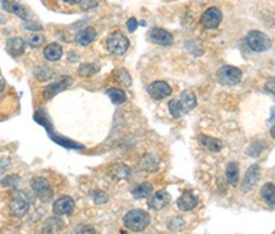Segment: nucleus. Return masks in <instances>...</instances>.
I'll return each instance as SVG.
<instances>
[{
  "label": "nucleus",
  "instance_id": "f257e3e1",
  "mask_svg": "<svg viewBox=\"0 0 275 234\" xmlns=\"http://www.w3.org/2000/svg\"><path fill=\"white\" fill-rule=\"evenodd\" d=\"M197 105V98L190 91H184L177 99L169 102V112L174 117H182L183 114L189 113Z\"/></svg>",
  "mask_w": 275,
  "mask_h": 234
},
{
  "label": "nucleus",
  "instance_id": "f03ea898",
  "mask_svg": "<svg viewBox=\"0 0 275 234\" xmlns=\"http://www.w3.org/2000/svg\"><path fill=\"white\" fill-rule=\"evenodd\" d=\"M150 223V215L143 210H131L124 216V226L131 232H143Z\"/></svg>",
  "mask_w": 275,
  "mask_h": 234
},
{
  "label": "nucleus",
  "instance_id": "7ed1b4c3",
  "mask_svg": "<svg viewBox=\"0 0 275 234\" xmlns=\"http://www.w3.org/2000/svg\"><path fill=\"white\" fill-rule=\"evenodd\" d=\"M246 43L256 53H264L271 48V39L259 30H251L246 35Z\"/></svg>",
  "mask_w": 275,
  "mask_h": 234
},
{
  "label": "nucleus",
  "instance_id": "20e7f679",
  "mask_svg": "<svg viewBox=\"0 0 275 234\" xmlns=\"http://www.w3.org/2000/svg\"><path fill=\"white\" fill-rule=\"evenodd\" d=\"M29 204H31L29 197L26 196L23 191H17L10 201V212H11L13 216L22 218L26 215V212L29 211Z\"/></svg>",
  "mask_w": 275,
  "mask_h": 234
},
{
  "label": "nucleus",
  "instance_id": "39448f33",
  "mask_svg": "<svg viewBox=\"0 0 275 234\" xmlns=\"http://www.w3.org/2000/svg\"><path fill=\"white\" fill-rule=\"evenodd\" d=\"M242 79V70L236 66H222L217 70V80L223 85H236Z\"/></svg>",
  "mask_w": 275,
  "mask_h": 234
},
{
  "label": "nucleus",
  "instance_id": "423d86ee",
  "mask_svg": "<svg viewBox=\"0 0 275 234\" xmlns=\"http://www.w3.org/2000/svg\"><path fill=\"white\" fill-rule=\"evenodd\" d=\"M106 47L107 50L112 54L116 55H121L124 54L128 47H130V40L122 35L121 32H115L112 33L106 40Z\"/></svg>",
  "mask_w": 275,
  "mask_h": 234
},
{
  "label": "nucleus",
  "instance_id": "0eeeda50",
  "mask_svg": "<svg viewBox=\"0 0 275 234\" xmlns=\"http://www.w3.org/2000/svg\"><path fill=\"white\" fill-rule=\"evenodd\" d=\"M32 189L38 193V196L40 197V200L43 201H50L53 198V189L50 186V183L47 181L46 178H41V176H36L31 181Z\"/></svg>",
  "mask_w": 275,
  "mask_h": 234
},
{
  "label": "nucleus",
  "instance_id": "6e6552de",
  "mask_svg": "<svg viewBox=\"0 0 275 234\" xmlns=\"http://www.w3.org/2000/svg\"><path fill=\"white\" fill-rule=\"evenodd\" d=\"M223 14L217 7H209L201 17V23L206 29H216L222 22Z\"/></svg>",
  "mask_w": 275,
  "mask_h": 234
},
{
  "label": "nucleus",
  "instance_id": "1a4fd4ad",
  "mask_svg": "<svg viewBox=\"0 0 275 234\" xmlns=\"http://www.w3.org/2000/svg\"><path fill=\"white\" fill-rule=\"evenodd\" d=\"M147 91H149L150 97L154 99H164L172 94L171 85L165 82H153L152 84H149Z\"/></svg>",
  "mask_w": 275,
  "mask_h": 234
},
{
  "label": "nucleus",
  "instance_id": "9d476101",
  "mask_svg": "<svg viewBox=\"0 0 275 234\" xmlns=\"http://www.w3.org/2000/svg\"><path fill=\"white\" fill-rule=\"evenodd\" d=\"M147 36H149V39H150L153 43L160 45H169L172 44V42H174V36L169 33L168 30L161 29V28H153V29H150Z\"/></svg>",
  "mask_w": 275,
  "mask_h": 234
},
{
  "label": "nucleus",
  "instance_id": "9b49d317",
  "mask_svg": "<svg viewBox=\"0 0 275 234\" xmlns=\"http://www.w3.org/2000/svg\"><path fill=\"white\" fill-rule=\"evenodd\" d=\"M260 178V168L259 166H256V164H253L248 168V171H246V174H245V178H244V182H242V191H249V190H252L255 186H256V183L259 181Z\"/></svg>",
  "mask_w": 275,
  "mask_h": 234
},
{
  "label": "nucleus",
  "instance_id": "f8f14e48",
  "mask_svg": "<svg viewBox=\"0 0 275 234\" xmlns=\"http://www.w3.org/2000/svg\"><path fill=\"white\" fill-rule=\"evenodd\" d=\"M198 204V198L194 194L193 190H187L184 191L182 196L177 200V208L180 211H191L193 208H196Z\"/></svg>",
  "mask_w": 275,
  "mask_h": 234
},
{
  "label": "nucleus",
  "instance_id": "ddd939ff",
  "mask_svg": "<svg viewBox=\"0 0 275 234\" xmlns=\"http://www.w3.org/2000/svg\"><path fill=\"white\" fill-rule=\"evenodd\" d=\"M75 210V201L70 198V197L65 196V197H61V198H58L53 205V211L55 215H68L70 212Z\"/></svg>",
  "mask_w": 275,
  "mask_h": 234
},
{
  "label": "nucleus",
  "instance_id": "4468645a",
  "mask_svg": "<svg viewBox=\"0 0 275 234\" xmlns=\"http://www.w3.org/2000/svg\"><path fill=\"white\" fill-rule=\"evenodd\" d=\"M169 203H171V196H169L168 191L160 190V191H157L156 194H153L149 205H150V208L154 210V211H160L162 208H165Z\"/></svg>",
  "mask_w": 275,
  "mask_h": 234
},
{
  "label": "nucleus",
  "instance_id": "2eb2a0df",
  "mask_svg": "<svg viewBox=\"0 0 275 234\" xmlns=\"http://www.w3.org/2000/svg\"><path fill=\"white\" fill-rule=\"evenodd\" d=\"M70 83H72V80H70L69 77H63L61 82H57V83L47 85L46 88H44V91H43L44 98L46 99L53 98V97H55L58 92H61V91L65 90V88H66Z\"/></svg>",
  "mask_w": 275,
  "mask_h": 234
},
{
  "label": "nucleus",
  "instance_id": "dca6fc26",
  "mask_svg": "<svg viewBox=\"0 0 275 234\" xmlns=\"http://www.w3.org/2000/svg\"><path fill=\"white\" fill-rule=\"evenodd\" d=\"M1 6L8 13L17 15V17H20L22 20H28V11H26V8L23 7L22 4H20L17 1H13V0H3Z\"/></svg>",
  "mask_w": 275,
  "mask_h": 234
},
{
  "label": "nucleus",
  "instance_id": "f3484780",
  "mask_svg": "<svg viewBox=\"0 0 275 234\" xmlns=\"http://www.w3.org/2000/svg\"><path fill=\"white\" fill-rule=\"evenodd\" d=\"M6 48H7V53L11 55V57H21L25 51V42L23 39L21 38H11L7 40V44H6Z\"/></svg>",
  "mask_w": 275,
  "mask_h": 234
},
{
  "label": "nucleus",
  "instance_id": "a211bd4d",
  "mask_svg": "<svg viewBox=\"0 0 275 234\" xmlns=\"http://www.w3.org/2000/svg\"><path fill=\"white\" fill-rule=\"evenodd\" d=\"M47 132H48V135L51 136V139H53L54 142H57V144L61 145L63 148H68V149H83V148H84L83 145L77 144V142H73L72 139H68V138H65V136H59L57 135V134H54V131L51 127L47 128Z\"/></svg>",
  "mask_w": 275,
  "mask_h": 234
},
{
  "label": "nucleus",
  "instance_id": "6ab92c4d",
  "mask_svg": "<svg viewBox=\"0 0 275 234\" xmlns=\"http://www.w3.org/2000/svg\"><path fill=\"white\" fill-rule=\"evenodd\" d=\"M44 58L47 61H50V62H54V61H58L62 58V54H63V50H62V47L58 43H51V44H48L44 48Z\"/></svg>",
  "mask_w": 275,
  "mask_h": 234
},
{
  "label": "nucleus",
  "instance_id": "aec40b11",
  "mask_svg": "<svg viewBox=\"0 0 275 234\" xmlns=\"http://www.w3.org/2000/svg\"><path fill=\"white\" fill-rule=\"evenodd\" d=\"M199 144L209 151H220L223 149L222 142L209 135H199Z\"/></svg>",
  "mask_w": 275,
  "mask_h": 234
},
{
  "label": "nucleus",
  "instance_id": "412c9836",
  "mask_svg": "<svg viewBox=\"0 0 275 234\" xmlns=\"http://www.w3.org/2000/svg\"><path fill=\"white\" fill-rule=\"evenodd\" d=\"M95 38H97V32H95V29H94V28H85V29L80 30V32L77 33L76 40L80 45H88L91 44L92 42L95 40Z\"/></svg>",
  "mask_w": 275,
  "mask_h": 234
},
{
  "label": "nucleus",
  "instance_id": "4be33fe9",
  "mask_svg": "<svg viewBox=\"0 0 275 234\" xmlns=\"http://www.w3.org/2000/svg\"><path fill=\"white\" fill-rule=\"evenodd\" d=\"M152 193H153V186H152V183H149V182H143L142 185H139V186H137L135 189L132 190L134 197H135V198H139V200L150 197L152 196Z\"/></svg>",
  "mask_w": 275,
  "mask_h": 234
},
{
  "label": "nucleus",
  "instance_id": "5701e85b",
  "mask_svg": "<svg viewBox=\"0 0 275 234\" xmlns=\"http://www.w3.org/2000/svg\"><path fill=\"white\" fill-rule=\"evenodd\" d=\"M261 198L267 203L268 205L274 207L275 203V188L273 182H268L266 183L263 188H261Z\"/></svg>",
  "mask_w": 275,
  "mask_h": 234
},
{
  "label": "nucleus",
  "instance_id": "b1692460",
  "mask_svg": "<svg viewBox=\"0 0 275 234\" xmlns=\"http://www.w3.org/2000/svg\"><path fill=\"white\" fill-rule=\"evenodd\" d=\"M107 97L110 98V101L116 104V105H121L124 104L125 101H127V95H125V92L120 88H110V90H107Z\"/></svg>",
  "mask_w": 275,
  "mask_h": 234
},
{
  "label": "nucleus",
  "instance_id": "393cba45",
  "mask_svg": "<svg viewBox=\"0 0 275 234\" xmlns=\"http://www.w3.org/2000/svg\"><path fill=\"white\" fill-rule=\"evenodd\" d=\"M226 172H227V179H229L230 183L233 186H236L238 183V178H239V170H238L237 163H234V161L229 163Z\"/></svg>",
  "mask_w": 275,
  "mask_h": 234
},
{
  "label": "nucleus",
  "instance_id": "a878e982",
  "mask_svg": "<svg viewBox=\"0 0 275 234\" xmlns=\"http://www.w3.org/2000/svg\"><path fill=\"white\" fill-rule=\"evenodd\" d=\"M33 73L36 76V79H39L40 82H47L48 79L53 77L54 70L48 68V66H39V68L33 70Z\"/></svg>",
  "mask_w": 275,
  "mask_h": 234
},
{
  "label": "nucleus",
  "instance_id": "bb28decb",
  "mask_svg": "<svg viewBox=\"0 0 275 234\" xmlns=\"http://www.w3.org/2000/svg\"><path fill=\"white\" fill-rule=\"evenodd\" d=\"M112 175L115 178H117V179H125V178H128L131 175V170L128 167L122 166V164H117V166L113 167Z\"/></svg>",
  "mask_w": 275,
  "mask_h": 234
},
{
  "label": "nucleus",
  "instance_id": "cd10ccee",
  "mask_svg": "<svg viewBox=\"0 0 275 234\" xmlns=\"http://www.w3.org/2000/svg\"><path fill=\"white\" fill-rule=\"evenodd\" d=\"M99 72V66L92 64H83L79 66V75L80 76H92Z\"/></svg>",
  "mask_w": 275,
  "mask_h": 234
},
{
  "label": "nucleus",
  "instance_id": "c85d7f7f",
  "mask_svg": "<svg viewBox=\"0 0 275 234\" xmlns=\"http://www.w3.org/2000/svg\"><path fill=\"white\" fill-rule=\"evenodd\" d=\"M264 148H266V144L264 142H261V141H256V142H253L249 148H248V150L246 153L249 154V156H252V157H257L261 151L264 150Z\"/></svg>",
  "mask_w": 275,
  "mask_h": 234
},
{
  "label": "nucleus",
  "instance_id": "c756f323",
  "mask_svg": "<svg viewBox=\"0 0 275 234\" xmlns=\"http://www.w3.org/2000/svg\"><path fill=\"white\" fill-rule=\"evenodd\" d=\"M20 182H21V178L18 175H7L6 178L1 179V186L3 188H17Z\"/></svg>",
  "mask_w": 275,
  "mask_h": 234
},
{
  "label": "nucleus",
  "instance_id": "7c9ffc66",
  "mask_svg": "<svg viewBox=\"0 0 275 234\" xmlns=\"http://www.w3.org/2000/svg\"><path fill=\"white\" fill-rule=\"evenodd\" d=\"M91 196L94 203H97V204H103V203H106L107 201V194L105 191H102V190H95V191H92Z\"/></svg>",
  "mask_w": 275,
  "mask_h": 234
},
{
  "label": "nucleus",
  "instance_id": "2f4dec72",
  "mask_svg": "<svg viewBox=\"0 0 275 234\" xmlns=\"http://www.w3.org/2000/svg\"><path fill=\"white\" fill-rule=\"evenodd\" d=\"M117 80H118L122 85H130L131 82H132L130 75H128V72H127L125 69H121V70L117 72Z\"/></svg>",
  "mask_w": 275,
  "mask_h": 234
},
{
  "label": "nucleus",
  "instance_id": "473e14b6",
  "mask_svg": "<svg viewBox=\"0 0 275 234\" xmlns=\"http://www.w3.org/2000/svg\"><path fill=\"white\" fill-rule=\"evenodd\" d=\"M44 36L43 35H31V36H28V43L33 47H39V45H41L44 43Z\"/></svg>",
  "mask_w": 275,
  "mask_h": 234
},
{
  "label": "nucleus",
  "instance_id": "72a5a7b5",
  "mask_svg": "<svg viewBox=\"0 0 275 234\" xmlns=\"http://www.w3.org/2000/svg\"><path fill=\"white\" fill-rule=\"evenodd\" d=\"M72 234H97L94 227L87 226V225H80V226L75 227V230L72 232Z\"/></svg>",
  "mask_w": 275,
  "mask_h": 234
},
{
  "label": "nucleus",
  "instance_id": "f704fd0d",
  "mask_svg": "<svg viewBox=\"0 0 275 234\" xmlns=\"http://www.w3.org/2000/svg\"><path fill=\"white\" fill-rule=\"evenodd\" d=\"M138 28V21L135 18H130V21L127 22V29L128 32H134Z\"/></svg>",
  "mask_w": 275,
  "mask_h": 234
},
{
  "label": "nucleus",
  "instance_id": "c9c22d12",
  "mask_svg": "<svg viewBox=\"0 0 275 234\" xmlns=\"http://www.w3.org/2000/svg\"><path fill=\"white\" fill-rule=\"evenodd\" d=\"M8 166H10L8 160H0V175L4 174V171L7 170Z\"/></svg>",
  "mask_w": 275,
  "mask_h": 234
},
{
  "label": "nucleus",
  "instance_id": "e433bc0d",
  "mask_svg": "<svg viewBox=\"0 0 275 234\" xmlns=\"http://www.w3.org/2000/svg\"><path fill=\"white\" fill-rule=\"evenodd\" d=\"M4 88H6V79L0 73V92L4 90Z\"/></svg>",
  "mask_w": 275,
  "mask_h": 234
},
{
  "label": "nucleus",
  "instance_id": "4c0bfd02",
  "mask_svg": "<svg viewBox=\"0 0 275 234\" xmlns=\"http://www.w3.org/2000/svg\"><path fill=\"white\" fill-rule=\"evenodd\" d=\"M63 1H66L68 4H79L81 0H63Z\"/></svg>",
  "mask_w": 275,
  "mask_h": 234
}]
</instances>
